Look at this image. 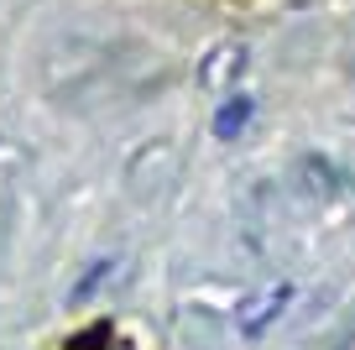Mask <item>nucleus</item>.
Masks as SVG:
<instances>
[{
	"label": "nucleus",
	"mask_w": 355,
	"mask_h": 350,
	"mask_svg": "<svg viewBox=\"0 0 355 350\" xmlns=\"http://www.w3.org/2000/svg\"><path fill=\"white\" fill-rule=\"evenodd\" d=\"M293 303V283H277V288H266V293H256V298H245L241 308H235V329L241 335H261L272 319L282 314V308Z\"/></svg>",
	"instance_id": "1"
},
{
	"label": "nucleus",
	"mask_w": 355,
	"mask_h": 350,
	"mask_svg": "<svg viewBox=\"0 0 355 350\" xmlns=\"http://www.w3.org/2000/svg\"><path fill=\"white\" fill-rule=\"evenodd\" d=\"M251 115H256V99H251V94H235V99H225V105H220V115H214V136H220V142L241 136L245 126H251Z\"/></svg>",
	"instance_id": "2"
},
{
	"label": "nucleus",
	"mask_w": 355,
	"mask_h": 350,
	"mask_svg": "<svg viewBox=\"0 0 355 350\" xmlns=\"http://www.w3.org/2000/svg\"><path fill=\"white\" fill-rule=\"evenodd\" d=\"M241 63H245V47H225V53L209 63V74H204V78H209V84H220V78H230V68H241Z\"/></svg>",
	"instance_id": "3"
}]
</instances>
